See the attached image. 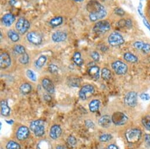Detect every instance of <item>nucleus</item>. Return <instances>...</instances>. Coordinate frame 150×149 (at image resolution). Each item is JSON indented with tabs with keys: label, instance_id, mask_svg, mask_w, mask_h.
<instances>
[{
	"label": "nucleus",
	"instance_id": "obj_1",
	"mask_svg": "<svg viewBox=\"0 0 150 149\" xmlns=\"http://www.w3.org/2000/svg\"><path fill=\"white\" fill-rule=\"evenodd\" d=\"M30 129L37 137H41L44 134V122L42 120L33 121L30 124Z\"/></svg>",
	"mask_w": 150,
	"mask_h": 149
},
{
	"label": "nucleus",
	"instance_id": "obj_2",
	"mask_svg": "<svg viewBox=\"0 0 150 149\" xmlns=\"http://www.w3.org/2000/svg\"><path fill=\"white\" fill-rule=\"evenodd\" d=\"M141 131L138 129H131L125 133V137L129 143H136L139 141L141 137Z\"/></svg>",
	"mask_w": 150,
	"mask_h": 149
},
{
	"label": "nucleus",
	"instance_id": "obj_3",
	"mask_svg": "<svg viewBox=\"0 0 150 149\" xmlns=\"http://www.w3.org/2000/svg\"><path fill=\"white\" fill-rule=\"evenodd\" d=\"M108 41L110 45L112 46H118L124 43V39L122 36L117 32L111 33L108 37Z\"/></svg>",
	"mask_w": 150,
	"mask_h": 149
},
{
	"label": "nucleus",
	"instance_id": "obj_4",
	"mask_svg": "<svg viewBox=\"0 0 150 149\" xmlns=\"http://www.w3.org/2000/svg\"><path fill=\"white\" fill-rule=\"evenodd\" d=\"M111 66L114 70V72L118 74V75H124L128 70V67L127 65L122 61L116 60L114 62Z\"/></svg>",
	"mask_w": 150,
	"mask_h": 149
},
{
	"label": "nucleus",
	"instance_id": "obj_5",
	"mask_svg": "<svg viewBox=\"0 0 150 149\" xmlns=\"http://www.w3.org/2000/svg\"><path fill=\"white\" fill-rule=\"evenodd\" d=\"M112 122L117 126H122L125 124L128 121L127 116L122 112H115L112 117Z\"/></svg>",
	"mask_w": 150,
	"mask_h": 149
},
{
	"label": "nucleus",
	"instance_id": "obj_6",
	"mask_svg": "<svg viewBox=\"0 0 150 149\" xmlns=\"http://www.w3.org/2000/svg\"><path fill=\"white\" fill-rule=\"evenodd\" d=\"M30 27V24L29 21L24 18H20L16 25L17 30L21 34H24L27 32L29 30Z\"/></svg>",
	"mask_w": 150,
	"mask_h": 149
},
{
	"label": "nucleus",
	"instance_id": "obj_7",
	"mask_svg": "<svg viewBox=\"0 0 150 149\" xmlns=\"http://www.w3.org/2000/svg\"><path fill=\"white\" fill-rule=\"evenodd\" d=\"M111 28L110 23L107 21H101L98 22L94 26L93 30L96 33H105L108 31Z\"/></svg>",
	"mask_w": 150,
	"mask_h": 149
},
{
	"label": "nucleus",
	"instance_id": "obj_8",
	"mask_svg": "<svg viewBox=\"0 0 150 149\" xmlns=\"http://www.w3.org/2000/svg\"><path fill=\"white\" fill-rule=\"evenodd\" d=\"M124 102L129 107L134 108L137 105L138 98L137 93L135 92H128L124 98Z\"/></svg>",
	"mask_w": 150,
	"mask_h": 149
},
{
	"label": "nucleus",
	"instance_id": "obj_9",
	"mask_svg": "<svg viewBox=\"0 0 150 149\" xmlns=\"http://www.w3.org/2000/svg\"><path fill=\"white\" fill-rule=\"evenodd\" d=\"M94 92V87L91 85H87L84 86L81 89L79 92V96L82 100L85 101L87 99L88 95L93 94Z\"/></svg>",
	"mask_w": 150,
	"mask_h": 149
},
{
	"label": "nucleus",
	"instance_id": "obj_10",
	"mask_svg": "<svg viewBox=\"0 0 150 149\" xmlns=\"http://www.w3.org/2000/svg\"><path fill=\"white\" fill-rule=\"evenodd\" d=\"M11 63V60L10 55L6 52L2 53L0 56V67L1 68L3 69L8 68L10 66Z\"/></svg>",
	"mask_w": 150,
	"mask_h": 149
},
{
	"label": "nucleus",
	"instance_id": "obj_11",
	"mask_svg": "<svg viewBox=\"0 0 150 149\" xmlns=\"http://www.w3.org/2000/svg\"><path fill=\"white\" fill-rule=\"evenodd\" d=\"M29 42L34 45H40L42 42V38L38 33L35 32H29L27 35Z\"/></svg>",
	"mask_w": 150,
	"mask_h": 149
},
{
	"label": "nucleus",
	"instance_id": "obj_12",
	"mask_svg": "<svg viewBox=\"0 0 150 149\" xmlns=\"http://www.w3.org/2000/svg\"><path fill=\"white\" fill-rule=\"evenodd\" d=\"M30 134V131L27 127L23 126H21L17 130V138L21 141L26 139Z\"/></svg>",
	"mask_w": 150,
	"mask_h": 149
},
{
	"label": "nucleus",
	"instance_id": "obj_13",
	"mask_svg": "<svg viewBox=\"0 0 150 149\" xmlns=\"http://www.w3.org/2000/svg\"><path fill=\"white\" fill-rule=\"evenodd\" d=\"M88 4V10L90 13L98 12L105 9L102 5L96 1H91Z\"/></svg>",
	"mask_w": 150,
	"mask_h": 149
},
{
	"label": "nucleus",
	"instance_id": "obj_14",
	"mask_svg": "<svg viewBox=\"0 0 150 149\" xmlns=\"http://www.w3.org/2000/svg\"><path fill=\"white\" fill-rule=\"evenodd\" d=\"M106 15H107V11L105 9H104L98 12L90 13V18L91 21L94 22L104 18Z\"/></svg>",
	"mask_w": 150,
	"mask_h": 149
},
{
	"label": "nucleus",
	"instance_id": "obj_15",
	"mask_svg": "<svg viewBox=\"0 0 150 149\" xmlns=\"http://www.w3.org/2000/svg\"><path fill=\"white\" fill-rule=\"evenodd\" d=\"M62 133V129L59 125H54L51 127L50 132V136L52 139H57Z\"/></svg>",
	"mask_w": 150,
	"mask_h": 149
},
{
	"label": "nucleus",
	"instance_id": "obj_16",
	"mask_svg": "<svg viewBox=\"0 0 150 149\" xmlns=\"http://www.w3.org/2000/svg\"><path fill=\"white\" fill-rule=\"evenodd\" d=\"M42 85L44 89L50 93H54L55 92L54 85L52 82L48 79L45 78L42 81Z\"/></svg>",
	"mask_w": 150,
	"mask_h": 149
},
{
	"label": "nucleus",
	"instance_id": "obj_17",
	"mask_svg": "<svg viewBox=\"0 0 150 149\" xmlns=\"http://www.w3.org/2000/svg\"><path fill=\"white\" fill-rule=\"evenodd\" d=\"M67 35L66 33L62 31H57L52 35V39L55 42H60L64 41L67 39Z\"/></svg>",
	"mask_w": 150,
	"mask_h": 149
},
{
	"label": "nucleus",
	"instance_id": "obj_18",
	"mask_svg": "<svg viewBox=\"0 0 150 149\" xmlns=\"http://www.w3.org/2000/svg\"><path fill=\"white\" fill-rule=\"evenodd\" d=\"M112 123V119L108 115H104L102 116L98 120V124L102 127L107 128L110 126Z\"/></svg>",
	"mask_w": 150,
	"mask_h": 149
},
{
	"label": "nucleus",
	"instance_id": "obj_19",
	"mask_svg": "<svg viewBox=\"0 0 150 149\" xmlns=\"http://www.w3.org/2000/svg\"><path fill=\"white\" fill-rule=\"evenodd\" d=\"M89 75L93 79H98L100 78V68L97 66H93L88 69Z\"/></svg>",
	"mask_w": 150,
	"mask_h": 149
},
{
	"label": "nucleus",
	"instance_id": "obj_20",
	"mask_svg": "<svg viewBox=\"0 0 150 149\" xmlns=\"http://www.w3.org/2000/svg\"><path fill=\"white\" fill-rule=\"evenodd\" d=\"M2 21L3 24L7 26L10 27L11 26L13 23L15 21V17L11 14H6L4 15L2 18Z\"/></svg>",
	"mask_w": 150,
	"mask_h": 149
},
{
	"label": "nucleus",
	"instance_id": "obj_21",
	"mask_svg": "<svg viewBox=\"0 0 150 149\" xmlns=\"http://www.w3.org/2000/svg\"><path fill=\"white\" fill-rule=\"evenodd\" d=\"M1 113L3 116H8L10 113V108L6 100H3L1 102Z\"/></svg>",
	"mask_w": 150,
	"mask_h": 149
},
{
	"label": "nucleus",
	"instance_id": "obj_22",
	"mask_svg": "<svg viewBox=\"0 0 150 149\" xmlns=\"http://www.w3.org/2000/svg\"><path fill=\"white\" fill-rule=\"evenodd\" d=\"M124 59L128 62L130 63H136L138 61V58L137 57L134 55V54L129 53V52H127L124 55Z\"/></svg>",
	"mask_w": 150,
	"mask_h": 149
},
{
	"label": "nucleus",
	"instance_id": "obj_23",
	"mask_svg": "<svg viewBox=\"0 0 150 149\" xmlns=\"http://www.w3.org/2000/svg\"><path fill=\"white\" fill-rule=\"evenodd\" d=\"M100 102L97 99L93 100L89 104L90 110L92 112H96L98 110Z\"/></svg>",
	"mask_w": 150,
	"mask_h": 149
},
{
	"label": "nucleus",
	"instance_id": "obj_24",
	"mask_svg": "<svg viewBox=\"0 0 150 149\" xmlns=\"http://www.w3.org/2000/svg\"><path fill=\"white\" fill-rule=\"evenodd\" d=\"M37 149H51V144L48 141L43 140L37 144Z\"/></svg>",
	"mask_w": 150,
	"mask_h": 149
},
{
	"label": "nucleus",
	"instance_id": "obj_25",
	"mask_svg": "<svg viewBox=\"0 0 150 149\" xmlns=\"http://www.w3.org/2000/svg\"><path fill=\"white\" fill-rule=\"evenodd\" d=\"M73 59H74V63L76 65H77L78 66H81L84 63V61L81 58V53L79 52H77L74 54Z\"/></svg>",
	"mask_w": 150,
	"mask_h": 149
},
{
	"label": "nucleus",
	"instance_id": "obj_26",
	"mask_svg": "<svg viewBox=\"0 0 150 149\" xmlns=\"http://www.w3.org/2000/svg\"><path fill=\"white\" fill-rule=\"evenodd\" d=\"M20 90L21 93H23V95H27L29 93H30V92L32 90V87L29 84H23L20 88Z\"/></svg>",
	"mask_w": 150,
	"mask_h": 149
},
{
	"label": "nucleus",
	"instance_id": "obj_27",
	"mask_svg": "<svg viewBox=\"0 0 150 149\" xmlns=\"http://www.w3.org/2000/svg\"><path fill=\"white\" fill-rule=\"evenodd\" d=\"M101 77L105 81L110 79L111 78V72L110 70L106 67L103 68L101 72Z\"/></svg>",
	"mask_w": 150,
	"mask_h": 149
},
{
	"label": "nucleus",
	"instance_id": "obj_28",
	"mask_svg": "<svg viewBox=\"0 0 150 149\" xmlns=\"http://www.w3.org/2000/svg\"><path fill=\"white\" fill-rule=\"evenodd\" d=\"M8 36L9 38L13 41V42H17L20 39V36L14 30H10L8 32Z\"/></svg>",
	"mask_w": 150,
	"mask_h": 149
},
{
	"label": "nucleus",
	"instance_id": "obj_29",
	"mask_svg": "<svg viewBox=\"0 0 150 149\" xmlns=\"http://www.w3.org/2000/svg\"><path fill=\"white\" fill-rule=\"evenodd\" d=\"M63 22V19L61 17H57L52 18L50 21V25L52 27H57L60 25Z\"/></svg>",
	"mask_w": 150,
	"mask_h": 149
},
{
	"label": "nucleus",
	"instance_id": "obj_30",
	"mask_svg": "<svg viewBox=\"0 0 150 149\" xmlns=\"http://www.w3.org/2000/svg\"><path fill=\"white\" fill-rule=\"evenodd\" d=\"M47 59V57L44 55H42V56H40L36 61V63H35L36 66H37L38 67H42L44 65V64L45 63Z\"/></svg>",
	"mask_w": 150,
	"mask_h": 149
},
{
	"label": "nucleus",
	"instance_id": "obj_31",
	"mask_svg": "<svg viewBox=\"0 0 150 149\" xmlns=\"http://www.w3.org/2000/svg\"><path fill=\"white\" fill-rule=\"evenodd\" d=\"M7 149H21V147L18 143L14 141H10L6 145Z\"/></svg>",
	"mask_w": 150,
	"mask_h": 149
},
{
	"label": "nucleus",
	"instance_id": "obj_32",
	"mask_svg": "<svg viewBox=\"0 0 150 149\" xmlns=\"http://www.w3.org/2000/svg\"><path fill=\"white\" fill-rule=\"evenodd\" d=\"M142 123L148 131H150V116H144L142 119Z\"/></svg>",
	"mask_w": 150,
	"mask_h": 149
},
{
	"label": "nucleus",
	"instance_id": "obj_33",
	"mask_svg": "<svg viewBox=\"0 0 150 149\" xmlns=\"http://www.w3.org/2000/svg\"><path fill=\"white\" fill-rule=\"evenodd\" d=\"M14 51L16 53L18 54L23 55L25 53V48L21 45H17L14 48Z\"/></svg>",
	"mask_w": 150,
	"mask_h": 149
},
{
	"label": "nucleus",
	"instance_id": "obj_34",
	"mask_svg": "<svg viewBox=\"0 0 150 149\" xmlns=\"http://www.w3.org/2000/svg\"><path fill=\"white\" fill-rule=\"evenodd\" d=\"M67 141L68 145L71 147H74L77 144V139L72 136H69L67 140Z\"/></svg>",
	"mask_w": 150,
	"mask_h": 149
},
{
	"label": "nucleus",
	"instance_id": "obj_35",
	"mask_svg": "<svg viewBox=\"0 0 150 149\" xmlns=\"http://www.w3.org/2000/svg\"><path fill=\"white\" fill-rule=\"evenodd\" d=\"M19 61L20 62V63L21 64H23V65L27 64L29 62L28 55L27 53H25L21 55V56H20V58L19 59Z\"/></svg>",
	"mask_w": 150,
	"mask_h": 149
},
{
	"label": "nucleus",
	"instance_id": "obj_36",
	"mask_svg": "<svg viewBox=\"0 0 150 149\" xmlns=\"http://www.w3.org/2000/svg\"><path fill=\"white\" fill-rule=\"evenodd\" d=\"M112 138V136L110 134H104L100 137V140L102 142H107Z\"/></svg>",
	"mask_w": 150,
	"mask_h": 149
},
{
	"label": "nucleus",
	"instance_id": "obj_37",
	"mask_svg": "<svg viewBox=\"0 0 150 149\" xmlns=\"http://www.w3.org/2000/svg\"><path fill=\"white\" fill-rule=\"evenodd\" d=\"M27 75L28 77V78L30 80H31L32 81H34V82L36 81L37 77H36L35 74L31 70H30V69L27 70Z\"/></svg>",
	"mask_w": 150,
	"mask_h": 149
},
{
	"label": "nucleus",
	"instance_id": "obj_38",
	"mask_svg": "<svg viewBox=\"0 0 150 149\" xmlns=\"http://www.w3.org/2000/svg\"><path fill=\"white\" fill-rule=\"evenodd\" d=\"M141 51L145 53V54H147L148 53H149L150 52V44L148 43V42H145L144 43V45L141 49Z\"/></svg>",
	"mask_w": 150,
	"mask_h": 149
},
{
	"label": "nucleus",
	"instance_id": "obj_39",
	"mask_svg": "<svg viewBox=\"0 0 150 149\" xmlns=\"http://www.w3.org/2000/svg\"><path fill=\"white\" fill-rule=\"evenodd\" d=\"M69 85L72 86H79L80 85V80L79 79L73 78L69 80Z\"/></svg>",
	"mask_w": 150,
	"mask_h": 149
},
{
	"label": "nucleus",
	"instance_id": "obj_40",
	"mask_svg": "<svg viewBox=\"0 0 150 149\" xmlns=\"http://www.w3.org/2000/svg\"><path fill=\"white\" fill-rule=\"evenodd\" d=\"M144 42H142V41H137V42H135L133 44V46L134 48H135L136 49H138V50H140L141 51L144 45Z\"/></svg>",
	"mask_w": 150,
	"mask_h": 149
},
{
	"label": "nucleus",
	"instance_id": "obj_41",
	"mask_svg": "<svg viewBox=\"0 0 150 149\" xmlns=\"http://www.w3.org/2000/svg\"><path fill=\"white\" fill-rule=\"evenodd\" d=\"M48 70L51 73H54L57 72L58 68L57 65H55L54 64H50L48 66Z\"/></svg>",
	"mask_w": 150,
	"mask_h": 149
},
{
	"label": "nucleus",
	"instance_id": "obj_42",
	"mask_svg": "<svg viewBox=\"0 0 150 149\" xmlns=\"http://www.w3.org/2000/svg\"><path fill=\"white\" fill-rule=\"evenodd\" d=\"M115 13L120 16H123L125 15V11L121 8H117L115 9Z\"/></svg>",
	"mask_w": 150,
	"mask_h": 149
},
{
	"label": "nucleus",
	"instance_id": "obj_43",
	"mask_svg": "<svg viewBox=\"0 0 150 149\" xmlns=\"http://www.w3.org/2000/svg\"><path fill=\"white\" fill-rule=\"evenodd\" d=\"M91 57L94 61L98 62L100 60V55L97 52H93L91 53Z\"/></svg>",
	"mask_w": 150,
	"mask_h": 149
},
{
	"label": "nucleus",
	"instance_id": "obj_44",
	"mask_svg": "<svg viewBox=\"0 0 150 149\" xmlns=\"http://www.w3.org/2000/svg\"><path fill=\"white\" fill-rule=\"evenodd\" d=\"M86 126L90 129H94L95 127L94 123L90 120H88L86 121Z\"/></svg>",
	"mask_w": 150,
	"mask_h": 149
},
{
	"label": "nucleus",
	"instance_id": "obj_45",
	"mask_svg": "<svg viewBox=\"0 0 150 149\" xmlns=\"http://www.w3.org/2000/svg\"><path fill=\"white\" fill-rule=\"evenodd\" d=\"M140 98L143 101H148L150 99V96L147 93H142L139 96Z\"/></svg>",
	"mask_w": 150,
	"mask_h": 149
},
{
	"label": "nucleus",
	"instance_id": "obj_46",
	"mask_svg": "<svg viewBox=\"0 0 150 149\" xmlns=\"http://www.w3.org/2000/svg\"><path fill=\"white\" fill-rule=\"evenodd\" d=\"M145 140L146 144L150 146V134H146L145 136Z\"/></svg>",
	"mask_w": 150,
	"mask_h": 149
},
{
	"label": "nucleus",
	"instance_id": "obj_47",
	"mask_svg": "<svg viewBox=\"0 0 150 149\" xmlns=\"http://www.w3.org/2000/svg\"><path fill=\"white\" fill-rule=\"evenodd\" d=\"M125 26L128 28H130L132 26V22L130 20H125Z\"/></svg>",
	"mask_w": 150,
	"mask_h": 149
},
{
	"label": "nucleus",
	"instance_id": "obj_48",
	"mask_svg": "<svg viewBox=\"0 0 150 149\" xmlns=\"http://www.w3.org/2000/svg\"><path fill=\"white\" fill-rule=\"evenodd\" d=\"M143 22H144V24L146 27V28L149 30L150 31V24L149 23H148V22L147 21V20L146 19H144L143 20Z\"/></svg>",
	"mask_w": 150,
	"mask_h": 149
},
{
	"label": "nucleus",
	"instance_id": "obj_49",
	"mask_svg": "<svg viewBox=\"0 0 150 149\" xmlns=\"http://www.w3.org/2000/svg\"><path fill=\"white\" fill-rule=\"evenodd\" d=\"M107 149H118V148L115 144H110L108 146Z\"/></svg>",
	"mask_w": 150,
	"mask_h": 149
},
{
	"label": "nucleus",
	"instance_id": "obj_50",
	"mask_svg": "<svg viewBox=\"0 0 150 149\" xmlns=\"http://www.w3.org/2000/svg\"><path fill=\"white\" fill-rule=\"evenodd\" d=\"M56 149H67V148L66 147H65V146H64V145H59L57 146Z\"/></svg>",
	"mask_w": 150,
	"mask_h": 149
},
{
	"label": "nucleus",
	"instance_id": "obj_51",
	"mask_svg": "<svg viewBox=\"0 0 150 149\" xmlns=\"http://www.w3.org/2000/svg\"><path fill=\"white\" fill-rule=\"evenodd\" d=\"M7 123H8V124H11L14 123V121H13V120H9V121H7Z\"/></svg>",
	"mask_w": 150,
	"mask_h": 149
},
{
	"label": "nucleus",
	"instance_id": "obj_52",
	"mask_svg": "<svg viewBox=\"0 0 150 149\" xmlns=\"http://www.w3.org/2000/svg\"><path fill=\"white\" fill-rule=\"evenodd\" d=\"M74 1H78V2H81L84 1V0H74Z\"/></svg>",
	"mask_w": 150,
	"mask_h": 149
}]
</instances>
